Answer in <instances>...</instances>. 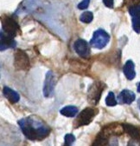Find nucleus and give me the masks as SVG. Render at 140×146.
<instances>
[{
	"instance_id": "f257e3e1",
	"label": "nucleus",
	"mask_w": 140,
	"mask_h": 146,
	"mask_svg": "<svg viewBox=\"0 0 140 146\" xmlns=\"http://www.w3.org/2000/svg\"><path fill=\"white\" fill-rule=\"evenodd\" d=\"M24 135L31 141H41L50 133V128L35 117H27L18 121Z\"/></svg>"
},
{
	"instance_id": "f03ea898",
	"label": "nucleus",
	"mask_w": 140,
	"mask_h": 146,
	"mask_svg": "<svg viewBox=\"0 0 140 146\" xmlns=\"http://www.w3.org/2000/svg\"><path fill=\"white\" fill-rule=\"evenodd\" d=\"M97 113L98 111L95 108H91V107L85 108L76 117L75 121V128L77 129L79 127L89 124L94 120Z\"/></svg>"
},
{
	"instance_id": "7ed1b4c3",
	"label": "nucleus",
	"mask_w": 140,
	"mask_h": 146,
	"mask_svg": "<svg viewBox=\"0 0 140 146\" xmlns=\"http://www.w3.org/2000/svg\"><path fill=\"white\" fill-rule=\"evenodd\" d=\"M2 27L4 32L11 38H15L20 31L18 23L10 16H4L2 17Z\"/></svg>"
},
{
	"instance_id": "20e7f679",
	"label": "nucleus",
	"mask_w": 140,
	"mask_h": 146,
	"mask_svg": "<svg viewBox=\"0 0 140 146\" xmlns=\"http://www.w3.org/2000/svg\"><path fill=\"white\" fill-rule=\"evenodd\" d=\"M110 40V36L108 33L102 29H99L94 31L93 38L90 41V44L97 49H103L107 46Z\"/></svg>"
},
{
	"instance_id": "39448f33",
	"label": "nucleus",
	"mask_w": 140,
	"mask_h": 146,
	"mask_svg": "<svg viewBox=\"0 0 140 146\" xmlns=\"http://www.w3.org/2000/svg\"><path fill=\"white\" fill-rule=\"evenodd\" d=\"M14 66L17 70H28L30 68L29 58L24 50H16L14 54Z\"/></svg>"
},
{
	"instance_id": "423d86ee",
	"label": "nucleus",
	"mask_w": 140,
	"mask_h": 146,
	"mask_svg": "<svg viewBox=\"0 0 140 146\" xmlns=\"http://www.w3.org/2000/svg\"><path fill=\"white\" fill-rule=\"evenodd\" d=\"M56 84V78L55 74L52 71H48L46 74L44 85H43V95L45 98H49L53 96Z\"/></svg>"
},
{
	"instance_id": "0eeeda50",
	"label": "nucleus",
	"mask_w": 140,
	"mask_h": 146,
	"mask_svg": "<svg viewBox=\"0 0 140 146\" xmlns=\"http://www.w3.org/2000/svg\"><path fill=\"white\" fill-rule=\"evenodd\" d=\"M105 89V84H103L100 82H96L94 83L89 89L88 90V99L90 102L94 104H96L99 103L101 93Z\"/></svg>"
},
{
	"instance_id": "6e6552de",
	"label": "nucleus",
	"mask_w": 140,
	"mask_h": 146,
	"mask_svg": "<svg viewBox=\"0 0 140 146\" xmlns=\"http://www.w3.org/2000/svg\"><path fill=\"white\" fill-rule=\"evenodd\" d=\"M75 50L79 56L84 58H87L90 55L89 44L84 39H78L75 43Z\"/></svg>"
},
{
	"instance_id": "1a4fd4ad",
	"label": "nucleus",
	"mask_w": 140,
	"mask_h": 146,
	"mask_svg": "<svg viewBox=\"0 0 140 146\" xmlns=\"http://www.w3.org/2000/svg\"><path fill=\"white\" fill-rule=\"evenodd\" d=\"M0 40H1V47H0L1 51L9 48H14L16 44V42L14 40V38H11L7 34L4 33V31H1V38H0Z\"/></svg>"
},
{
	"instance_id": "9d476101",
	"label": "nucleus",
	"mask_w": 140,
	"mask_h": 146,
	"mask_svg": "<svg viewBox=\"0 0 140 146\" xmlns=\"http://www.w3.org/2000/svg\"><path fill=\"white\" fill-rule=\"evenodd\" d=\"M122 127H123V130H125V131L131 138L137 141H140V130L137 127L130 123H123L122 124Z\"/></svg>"
},
{
	"instance_id": "9b49d317",
	"label": "nucleus",
	"mask_w": 140,
	"mask_h": 146,
	"mask_svg": "<svg viewBox=\"0 0 140 146\" xmlns=\"http://www.w3.org/2000/svg\"><path fill=\"white\" fill-rule=\"evenodd\" d=\"M136 98L135 94L132 92L131 90H122L118 95V100L122 104H131Z\"/></svg>"
},
{
	"instance_id": "f8f14e48",
	"label": "nucleus",
	"mask_w": 140,
	"mask_h": 146,
	"mask_svg": "<svg viewBox=\"0 0 140 146\" xmlns=\"http://www.w3.org/2000/svg\"><path fill=\"white\" fill-rule=\"evenodd\" d=\"M3 93H4V96L12 104H15V103H17L20 99V97H19V94L15 91L14 90L5 86L4 87V90H3Z\"/></svg>"
},
{
	"instance_id": "ddd939ff",
	"label": "nucleus",
	"mask_w": 140,
	"mask_h": 146,
	"mask_svg": "<svg viewBox=\"0 0 140 146\" xmlns=\"http://www.w3.org/2000/svg\"><path fill=\"white\" fill-rule=\"evenodd\" d=\"M124 73L128 80H132L136 77L135 65L131 60H128L124 65Z\"/></svg>"
},
{
	"instance_id": "4468645a",
	"label": "nucleus",
	"mask_w": 140,
	"mask_h": 146,
	"mask_svg": "<svg viewBox=\"0 0 140 146\" xmlns=\"http://www.w3.org/2000/svg\"><path fill=\"white\" fill-rule=\"evenodd\" d=\"M61 114L64 117H74L77 115L78 113V108L73 105H67L63 107L61 111Z\"/></svg>"
},
{
	"instance_id": "2eb2a0df",
	"label": "nucleus",
	"mask_w": 140,
	"mask_h": 146,
	"mask_svg": "<svg viewBox=\"0 0 140 146\" xmlns=\"http://www.w3.org/2000/svg\"><path fill=\"white\" fill-rule=\"evenodd\" d=\"M91 146H109V140L107 135L104 133L99 134Z\"/></svg>"
},
{
	"instance_id": "dca6fc26",
	"label": "nucleus",
	"mask_w": 140,
	"mask_h": 146,
	"mask_svg": "<svg viewBox=\"0 0 140 146\" xmlns=\"http://www.w3.org/2000/svg\"><path fill=\"white\" fill-rule=\"evenodd\" d=\"M94 18V15L92 12L90 11H85L84 13H82L80 17V20L83 23H86V24H89L92 22Z\"/></svg>"
},
{
	"instance_id": "f3484780",
	"label": "nucleus",
	"mask_w": 140,
	"mask_h": 146,
	"mask_svg": "<svg viewBox=\"0 0 140 146\" xmlns=\"http://www.w3.org/2000/svg\"><path fill=\"white\" fill-rule=\"evenodd\" d=\"M106 104L107 106H115L117 104V100L115 98V95L113 94V92H109L107 98H106Z\"/></svg>"
},
{
	"instance_id": "a211bd4d",
	"label": "nucleus",
	"mask_w": 140,
	"mask_h": 146,
	"mask_svg": "<svg viewBox=\"0 0 140 146\" xmlns=\"http://www.w3.org/2000/svg\"><path fill=\"white\" fill-rule=\"evenodd\" d=\"M129 13L131 17H140V5H136L129 7Z\"/></svg>"
},
{
	"instance_id": "6ab92c4d",
	"label": "nucleus",
	"mask_w": 140,
	"mask_h": 146,
	"mask_svg": "<svg viewBox=\"0 0 140 146\" xmlns=\"http://www.w3.org/2000/svg\"><path fill=\"white\" fill-rule=\"evenodd\" d=\"M132 27L137 33H140V17H132Z\"/></svg>"
},
{
	"instance_id": "aec40b11",
	"label": "nucleus",
	"mask_w": 140,
	"mask_h": 146,
	"mask_svg": "<svg viewBox=\"0 0 140 146\" xmlns=\"http://www.w3.org/2000/svg\"><path fill=\"white\" fill-rule=\"evenodd\" d=\"M64 140H65L64 146H72L74 142L75 141V137L72 134H67L64 137Z\"/></svg>"
},
{
	"instance_id": "412c9836",
	"label": "nucleus",
	"mask_w": 140,
	"mask_h": 146,
	"mask_svg": "<svg viewBox=\"0 0 140 146\" xmlns=\"http://www.w3.org/2000/svg\"><path fill=\"white\" fill-rule=\"evenodd\" d=\"M89 3H90V0H83L82 2H80L78 5V8L80 10H86L89 6Z\"/></svg>"
},
{
	"instance_id": "4be33fe9",
	"label": "nucleus",
	"mask_w": 140,
	"mask_h": 146,
	"mask_svg": "<svg viewBox=\"0 0 140 146\" xmlns=\"http://www.w3.org/2000/svg\"><path fill=\"white\" fill-rule=\"evenodd\" d=\"M140 3V0H125V4L129 5L130 6L138 5Z\"/></svg>"
},
{
	"instance_id": "5701e85b",
	"label": "nucleus",
	"mask_w": 140,
	"mask_h": 146,
	"mask_svg": "<svg viewBox=\"0 0 140 146\" xmlns=\"http://www.w3.org/2000/svg\"><path fill=\"white\" fill-rule=\"evenodd\" d=\"M104 5L108 8L113 7V0H103Z\"/></svg>"
},
{
	"instance_id": "b1692460",
	"label": "nucleus",
	"mask_w": 140,
	"mask_h": 146,
	"mask_svg": "<svg viewBox=\"0 0 140 146\" xmlns=\"http://www.w3.org/2000/svg\"><path fill=\"white\" fill-rule=\"evenodd\" d=\"M109 146H118V143L117 139H115V138L112 139V140L109 142Z\"/></svg>"
},
{
	"instance_id": "393cba45",
	"label": "nucleus",
	"mask_w": 140,
	"mask_h": 146,
	"mask_svg": "<svg viewBox=\"0 0 140 146\" xmlns=\"http://www.w3.org/2000/svg\"><path fill=\"white\" fill-rule=\"evenodd\" d=\"M137 91H138V92H140V83L137 85Z\"/></svg>"
},
{
	"instance_id": "a878e982",
	"label": "nucleus",
	"mask_w": 140,
	"mask_h": 146,
	"mask_svg": "<svg viewBox=\"0 0 140 146\" xmlns=\"http://www.w3.org/2000/svg\"><path fill=\"white\" fill-rule=\"evenodd\" d=\"M139 108H140V103H139Z\"/></svg>"
}]
</instances>
